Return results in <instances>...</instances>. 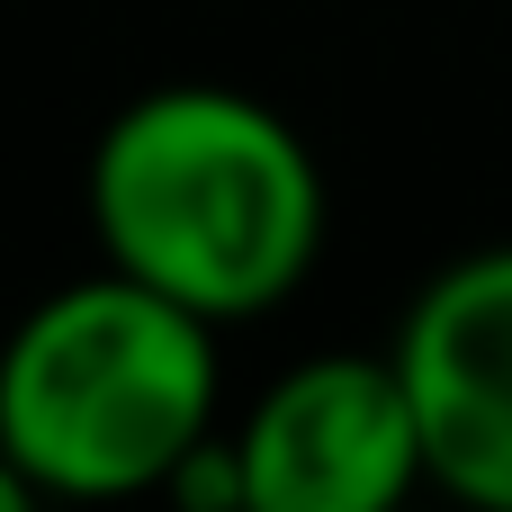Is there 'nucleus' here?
<instances>
[{
    "label": "nucleus",
    "mask_w": 512,
    "mask_h": 512,
    "mask_svg": "<svg viewBox=\"0 0 512 512\" xmlns=\"http://www.w3.org/2000/svg\"><path fill=\"white\" fill-rule=\"evenodd\" d=\"M90 225L108 270L189 315L252 324L324 252V171L306 135L225 81H162L108 117L90 153Z\"/></svg>",
    "instance_id": "nucleus-1"
},
{
    "label": "nucleus",
    "mask_w": 512,
    "mask_h": 512,
    "mask_svg": "<svg viewBox=\"0 0 512 512\" xmlns=\"http://www.w3.org/2000/svg\"><path fill=\"white\" fill-rule=\"evenodd\" d=\"M198 432H216V324L126 270L54 288L0 342V450L36 495H162Z\"/></svg>",
    "instance_id": "nucleus-2"
},
{
    "label": "nucleus",
    "mask_w": 512,
    "mask_h": 512,
    "mask_svg": "<svg viewBox=\"0 0 512 512\" xmlns=\"http://www.w3.org/2000/svg\"><path fill=\"white\" fill-rule=\"evenodd\" d=\"M234 450H243L252 512H396L432 477L396 351L387 360H360V351L297 360L234 423Z\"/></svg>",
    "instance_id": "nucleus-3"
},
{
    "label": "nucleus",
    "mask_w": 512,
    "mask_h": 512,
    "mask_svg": "<svg viewBox=\"0 0 512 512\" xmlns=\"http://www.w3.org/2000/svg\"><path fill=\"white\" fill-rule=\"evenodd\" d=\"M396 369L423 423V468L459 504L512 512V243L450 261L405 333Z\"/></svg>",
    "instance_id": "nucleus-4"
},
{
    "label": "nucleus",
    "mask_w": 512,
    "mask_h": 512,
    "mask_svg": "<svg viewBox=\"0 0 512 512\" xmlns=\"http://www.w3.org/2000/svg\"><path fill=\"white\" fill-rule=\"evenodd\" d=\"M27 504H36V486H27V468L0 450V512H27Z\"/></svg>",
    "instance_id": "nucleus-5"
}]
</instances>
